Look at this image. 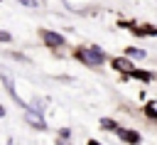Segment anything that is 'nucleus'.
I'll return each instance as SVG.
<instances>
[{
  "mask_svg": "<svg viewBox=\"0 0 157 145\" xmlns=\"http://www.w3.org/2000/svg\"><path fill=\"white\" fill-rule=\"evenodd\" d=\"M78 57L88 64H101L103 61V52L98 47H91V49H78Z\"/></svg>",
  "mask_w": 157,
  "mask_h": 145,
  "instance_id": "f257e3e1",
  "label": "nucleus"
},
{
  "mask_svg": "<svg viewBox=\"0 0 157 145\" xmlns=\"http://www.w3.org/2000/svg\"><path fill=\"white\" fill-rule=\"evenodd\" d=\"M42 37H44V42H47L49 47H61V44H64V37H61V34H54V32H42Z\"/></svg>",
  "mask_w": 157,
  "mask_h": 145,
  "instance_id": "f03ea898",
  "label": "nucleus"
},
{
  "mask_svg": "<svg viewBox=\"0 0 157 145\" xmlns=\"http://www.w3.org/2000/svg\"><path fill=\"white\" fill-rule=\"evenodd\" d=\"M113 66L115 69H120V71H125V74H132L135 69H132V64L128 61V59H113Z\"/></svg>",
  "mask_w": 157,
  "mask_h": 145,
  "instance_id": "7ed1b4c3",
  "label": "nucleus"
},
{
  "mask_svg": "<svg viewBox=\"0 0 157 145\" xmlns=\"http://www.w3.org/2000/svg\"><path fill=\"white\" fill-rule=\"evenodd\" d=\"M27 120H29L32 125H37V128H44V118L37 116V113H32V111H27Z\"/></svg>",
  "mask_w": 157,
  "mask_h": 145,
  "instance_id": "20e7f679",
  "label": "nucleus"
},
{
  "mask_svg": "<svg viewBox=\"0 0 157 145\" xmlns=\"http://www.w3.org/2000/svg\"><path fill=\"white\" fill-rule=\"evenodd\" d=\"M0 79L5 81V86H7V91H10V93H12L15 98H17V93H15V84H12V79H10V76H7V74H5L2 69H0Z\"/></svg>",
  "mask_w": 157,
  "mask_h": 145,
  "instance_id": "39448f33",
  "label": "nucleus"
},
{
  "mask_svg": "<svg viewBox=\"0 0 157 145\" xmlns=\"http://www.w3.org/2000/svg\"><path fill=\"white\" fill-rule=\"evenodd\" d=\"M128 57H137V59H142V57H145V52H142V49H135V47H130V49H128Z\"/></svg>",
  "mask_w": 157,
  "mask_h": 145,
  "instance_id": "423d86ee",
  "label": "nucleus"
},
{
  "mask_svg": "<svg viewBox=\"0 0 157 145\" xmlns=\"http://www.w3.org/2000/svg\"><path fill=\"white\" fill-rule=\"evenodd\" d=\"M123 138H125L128 143H137V135H135V133H123Z\"/></svg>",
  "mask_w": 157,
  "mask_h": 145,
  "instance_id": "0eeeda50",
  "label": "nucleus"
},
{
  "mask_svg": "<svg viewBox=\"0 0 157 145\" xmlns=\"http://www.w3.org/2000/svg\"><path fill=\"white\" fill-rule=\"evenodd\" d=\"M0 39H2V42H10V39H12V37H10V34H7V32H0Z\"/></svg>",
  "mask_w": 157,
  "mask_h": 145,
  "instance_id": "6e6552de",
  "label": "nucleus"
},
{
  "mask_svg": "<svg viewBox=\"0 0 157 145\" xmlns=\"http://www.w3.org/2000/svg\"><path fill=\"white\" fill-rule=\"evenodd\" d=\"M17 2H22V5H29V7H34V5H37L34 0H17Z\"/></svg>",
  "mask_w": 157,
  "mask_h": 145,
  "instance_id": "1a4fd4ad",
  "label": "nucleus"
},
{
  "mask_svg": "<svg viewBox=\"0 0 157 145\" xmlns=\"http://www.w3.org/2000/svg\"><path fill=\"white\" fill-rule=\"evenodd\" d=\"M88 145H101V143H96V140H91V143H88Z\"/></svg>",
  "mask_w": 157,
  "mask_h": 145,
  "instance_id": "9d476101",
  "label": "nucleus"
},
{
  "mask_svg": "<svg viewBox=\"0 0 157 145\" xmlns=\"http://www.w3.org/2000/svg\"><path fill=\"white\" fill-rule=\"evenodd\" d=\"M2 113H5V111H2V106H0V116H2Z\"/></svg>",
  "mask_w": 157,
  "mask_h": 145,
  "instance_id": "9b49d317",
  "label": "nucleus"
}]
</instances>
